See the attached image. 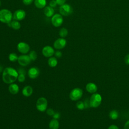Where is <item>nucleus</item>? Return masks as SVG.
I'll return each instance as SVG.
<instances>
[{
    "mask_svg": "<svg viewBox=\"0 0 129 129\" xmlns=\"http://www.w3.org/2000/svg\"><path fill=\"white\" fill-rule=\"evenodd\" d=\"M18 76V73L17 71L13 68L7 67L3 71L2 79L4 83L12 84L16 81Z\"/></svg>",
    "mask_w": 129,
    "mask_h": 129,
    "instance_id": "obj_1",
    "label": "nucleus"
},
{
    "mask_svg": "<svg viewBox=\"0 0 129 129\" xmlns=\"http://www.w3.org/2000/svg\"><path fill=\"white\" fill-rule=\"evenodd\" d=\"M13 19V14L12 12L6 9L0 10V21L4 23H8L11 22Z\"/></svg>",
    "mask_w": 129,
    "mask_h": 129,
    "instance_id": "obj_2",
    "label": "nucleus"
},
{
    "mask_svg": "<svg viewBox=\"0 0 129 129\" xmlns=\"http://www.w3.org/2000/svg\"><path fill=\"white\" fill-rule=\"evenodd\" d=\"M102 97L98 93H93L89 100L90 106L91 107L97 108L101 103Z\"/></svg>",
    "mask_w": 129,
    "mask_h": 129,
    "instance_id": "obj_3",
    "label": "nucleus"
},
{
    "mask_svg": "<svg viewBox=\"0 0 129 129\" xmlns=\"http://www.w3.org/2000/svg\"><path fill=\"white\" fill-rule=\"evenodd\" d=\"M82 95L83 90L79 88H75L70 92L69 97L73 101H77L82 97Z\"/></svg>",
    "mask_w": 129,
    "mask_h": 129,
    "instance_id": "obj_4",
    "label": "nucleus"
},
{
    "mask_svg": "<svg viewBox=\"0 0 129 129\" xmlns=\"http://www.w3.org/2000/svg\"><path fill=\"white\" fill-rule=\"evenodd\" d=\"M36 106L37 109L41 112H44L46 110L47 107V101L44 97H40L36 101Z\"/></svg>",
    "mask_w": 129,
    "mask_h": 129,
    "instance_id": "obj_5",
    "label": "nucleus"
},
{
    "mask_svg": "<svg viewBox=\"0 0 129 129\" xmlns=\"http://www.w3.org/2000/svg\"><path fill=\"white\" fill-rule=\"evenodd\" d=\"M59 11L62 16H68L73 13V9L71 5L64 4L60 7Z\"/></svg>",
    "mask_w": 129,
    "mask_h": 129,
    "instance_id": "obj_6",
    "label": "nucleus"
},
{
    "mask_svg": "<svg viewBox=\"0 0 129 129\" xmlns=\"http://www.w3.org/2000/svg\"><path fill=\"white\" fill-rule=\"evenodd\" d=\"M63 20L61 14H55L52 16L51 23L52 25L55 27L60 26L63 23Z\"/></svg>",
    "mask_w": 129,
    "mask_h": 129,
    "instance_id": "obj_7",
    "label": "nucleus"
},
{
    "mask_svg": "<svg viewBox=\"0 0 129 129\" xmlns=\"http://www.w3.org/2000/svg\"><path fill=\"white\" fill-rule=\"evenodd\" d=\"M26 17V12L23 10L19 9L16 10L13 15V20L17 21H21Z\"/></svg>",
    "mask_w": 129,
    "mask_h": 129,
    "instance_id": "obj_8",
    "label": "nucleus"
},
{
    "mask_svg": "<svg viewBox=\"0 0 129 129\" xmlns=\"http://www.w3.org/2000/svg\"><path fill=\"white\" fill-rule=\"evenodd\" d=\"M67 44V41L64 38H59L57 39L53 43L54 48L56 49H61L63 48Z\"/></svg>",
    "mask_w": 129,
    "mask_h": 129,
    "instance_id": "obj_9",
    "label": "nucleus"
},
{
    "mask_svg": "<svg viewBox=\"0 0 129 129\" xmlns=\"http://www.w3.org/2000/svg\"><path fill=\"white\" fill-rule=\"evenodd\" d=\"M17 49L22 54H26L30 50L29 45L24 42H20L17 45Z\"/></svg>",
    "mask_w": 129,
    "mask_h": 129,
    "instance_id": "obj_10",
    "label": "nucleus"
},
{
    "mask_svg": "<svg viewBox=\"0 0 129 129\" xmlns=\"http://www.w3.org/2000/svg\"><path fill=\"white\" fill-rule=\"evenodd\" d=\"M31 59L28 55H21L18 57V63L22 66H27L31 62Z\"/></svg>",
    "mask_w": 129,
    "mask_h": 129,
    "instance_id": "obj_11",
    "label": "nucleus"
},
{
    "mask_svg": "<svg viewBox=\"0 0 129 129\" xmlns=\"http://www.w3.org/2000/svg\"><path fill=\"white\" fill-rule=\"evenodd\" d=\"M42 53L45 57H50L54 54V50L51 46L47 45L43 48Z\"/></svg>",
    "mask_w": 129,
    "mask_h": 129,
    "instance_id": "obj_12",
    "label": "nucleus"
},
{
    "mask_svg": "<svg viewBox=\"0 0 129 129\" xmlns=\"http://www.w3.org/2000/svg\"><path fill=\"white\" fill-rule=\"evenodd\" d=\"M39 70L37 67H32L28 71V75L30 79L36 78L39 75Z\"/></svg>",
    "mask_w": 129,
    "mask_h": 129,
    "instance_id": "obj_13",
    "label": "nucleus"
},
{
    "mask_svg": "<svg viewBox=\"0 0 129 129\" xmlns=\"http://www.w3.org/2000/svg\"><path fill=\"white\" fill-rule=\"evenodd\" d=\"M86 89L90 93H95L97 90V85L93 83H88L86 86Z\"/></svg>",
    "mask_w": 129,
    "mask_h": 129,
    "instance_id": "obj_14",
    "label": "nucleus"
},
{
    "mask_svg": "<svg viewBox=\"0 0 129 129\" xmlns=\"http://www.w3.org/2000/svg\"><path fill=\"white\" fill-rule=\"evenodd\" d=\"M22 92L24 96L29 97L32 95L33 93V89L30 86H26L23 88Z\"/></svg>",
    "mask_w": 129,
    "mask_h": 129,
    "instance_id": "obj_15",
    "label": "nucleus"
},
{
    "mask_svg": "<svg viewBox=\"0 0 129 129\" xmlns=\"http://www.w3.org/2000/svg\"><path fill=\"white\" fill-rule=\"evenodd\" d=\"M54 10L53 8L49 6H46L44 9V14L47 17H51L54 15Z\"/></svg>",
    "mask_w": 129,
    "mask_h": 129,
    "instance_id": "obj_16",
    "label": "nucleus"
},
{
    "mask_svg": "<svg viewBox=\"0 0 129 129\" xmlns=\"http://www.w3.org/2000/svg\"><path fill=\"white\" fill-rule=\"evenodd\" d=\"M9 91L12 94H17L19 91L18 85L16 84H11L9 86Z\"/></svg>",
    "mask_w": 129,
    "mask_h": 129,
    "instance_id": "obj_17",
    "label": "nucleus"
},
{
    "mask_svg": "<svg viewBox=\"0 0 129 129\" xmlns=\"http://www.w3.org/2000/svg\"><path fill=\"white\" fill-rule=\"evenodd\" d=\"M59 122L56 119H52L50 120L49 123V129H58L59 128Z\"/></svg>",
    "mask_w": 129,
    "mask_h": 129,
    "instance_id": "obj_18",
    "label": "nucleus"
},
{
    "mask_svg": "<svg viewBox=\"0 0 129 129\" xmlns=\"http://www.w3.org/2000/svg\"><path fill=\"white\" fill-rule=\"evenodd\" d=\"M34 5L35 7L38 9H42L45 8L46 5V0H34Z\"/></svg>",
    "mask_w": 129,
    "mask_h": 129,
    "instance_id": "obj_19",
    "label": "nucleus"
},
{
    "mask_svg": "<svg viewBox=\"0 0 129 129\" xmlns=\"http://www.w3.org/2000/svg\"><path fill=\"white\" fill-rule=\"evenodd\" d=\"M48 64L49 67L53 68L57 64V60L55 57H50L48 60Z\"/></svg>",
    "mask_w": 129,
    "mask_h": 129,
    "instance_id": "obj_20",
    "label": "nucleus"
},
{
    "mask_svg": "<svg viewBox=\"0 0 129 129\" xmlns=\"http://www.w3.org/2000/svg\"><path fill=\"white\" fill-rule=\"evenodd\" d=\"M11 27L14 30H19L21 28V24L18 21L13 20L11 22Z\"/></svg>",
    "mask_w": 129,
    "mask_h": 129,
    "instance_id": "obj_21",
    "label": "nucleus"
},
{
    "mask_svg": "<svg viewBox=\"0 0 129 129\" xmlns=\"http://www.w3.org/2000/svg\"><path fill=\"white\" fill-rule=\"evenodd\" d=\"M109 116L111 119H116L118 117V112L116 110H112L109 112Z\"/></svg>",
    "mask_w": 129,
    "mask_h": 129,
    "instance_id": "obj_22",
    "label": "nucleus"
},
{
    "mask_svg": "<svg viewBox=\"0 0 129 129\" xmlns=\"http://www.w3.org/2000/svg\"><path fill=\"white\" fill-rule=\"evenodd\" d=\"M68 34V30L65 28H62L60 29L59 32V35L61 38L66 37Z\"/></svg>",
    "mask_w": 129,
    "mask_h": 129,
    "instance_id": "obj_23",
    "label": "nucleus"
},
{
    "mask_svg": "<svg viewBox=\"0 0 129 129\" xmlns=\"http://www.w3.org/2000/svg\"><path fill=\"white\" fill-rule=\"evenodd\" d=\"M9 59L11 61H16L17 60H18V56L17 55V54L15 53H11L9 54Z\"/></svg>",
    "mask_w": 129,
    "mask_h": 129,
    "instance_id": "obj_24",
    "label": "nucleus"
},
{
    "mask_svg": "<svg viewBox=\"0 0 129 129\" xmlns=\"http://www.w3.org/2000/svg\"><path fill=\"white\" fill-rule=\"evenodd\" d=\"M29 56L31 60H33V61L35 60L37 58V53H36V51H35L34 50L31 51L29 54Z\"/></svg>",
    "mask_w": 129,
    "mask_h": 129,
    "instance_id": "obj_25",
    "label": "nucleus"
},
{
    "mask_svg": "<svg viewBox=\"0 0 129 129\" xmlns=\"http://www.w3.org/2000/svg\"><path fill=\"white\" fill-rule=\"evenodd\" d=\"M76 107L79 110H83L85 108L84 103L82 101H79L77 102L76 103Z\"/></svg>",
    "mask_w": 129,
    "mask_h": 129,
    "instance_id": "obj_26",
    "label": "nucleus"
},
{
    "mask_svg": "<svg viewBox=\"0 0 129 129\" xmlns=\"http://www.w3.org/2000/svg\"><path fill=\"white\" fill-rule=\"evenodd\" d=\"M18 80L20 82H23L25 80V75L24 74H19L17 78Z\"/></svg>",
    "mask_w": 129,
    "mask_h": 129,
    "instance_id": "obj_27",
    "label": "nucleus"
},
{
    "mask_svg": "<svg viewBox=\"0 0 129 129\" xmlns=\"http://www.w3.org/2000/svg\"><path fill=\"white\" fill-rule=\"evenodd\" d=\"M46 113L49 116H53L55 112H54V111L53 110V109H52L51 108H49V109H47Z\"/></svg>",
    "mask_w": 129,
    "mask_h": 129,
    "instance_id": "obj_28",
    "label": "nucleus"
},
{
    "mask_svg": "<svg viewBox=\"0 0 129 129\" xmlns=\"http://www.w3.org/2000/svg\"><path fill=\"white\" fill-rule=\"evenodd\" d=\"M57 3L56 2V0H51L50 2H49V6L53 8V7H56V6L57 5Z\"/></svg>",
    "mask_w": 129,
    "mask_h": 129,
    "instance_id": "obj_29",
    "label": "nucleus"
},
{
    "mask_svg": "<svg viewBox=\"0 0 129 129\" xmlns=\"http://www.w3.org/2000/svg\"><path fill=\"white\" fill-rule=\"evenodd\" d=\"M23 3L25 5H30L32 4V3L33 2L34 0H22Z\"/></svg>",
    "mask_w": 129,
    "mask_h": 129,
    "instance_id": "obj_30",
    "label": "nucleus"
},
{
    "mask_svg": "<svg viewBox=\"0 0 129 129\" xmlns=\"http://www.w3.org/2000/svg\"><path fill=\"white\" fill-rule=\"evenodd\" d=\"M56 2L58 5L61 6L65 4L66 0H56Z\"/></svg>",
    "mask_w": 129,
    "mask_h": 129,
    "instance_id": "obj_31",
    "label": "nucleus"
},
{
    "mask_svg": "<svg viewBox=\"0 0 129 129\" xmlns=\"http://www.w3.org/2000/svg\"><path fill=\"white\" fill-rule=\"evenodd\" d=\"M84 106H85V108H87L89 107H90V102H89V100L88 99H86L84 101Z\"/></svg>",
    "mask_w": 129,
    "mask_h": 129,
    "instance_id": "obj_32",
    "label": "nucleus"
},
{
    "mask_svg": "<svg viewBox=\"0 0 129 129\" xmlns=\"http://www.w3.org/2000/svg\"><path fill=\"white\" fill-rule=\"evenodd\" d=\"M55 56L57 57V58H60L62 56V53L61 52V51H56L55 53H54Z\"/></svg>",
    "mask_w": 129,
    "mask_h": 129,
    "instance_id": "obj_33",
    "label": "nucleus"
},
{
    "mask_svg": "<svg viewBox=\"0 0 129 129\" xmlns=\"http://www.w3.org/2000/svg\"><path fill=\"white\" fill-rule=\"evenodd\" d=\"M18 73L19 74H24L25 75V74H26L25 70L24 69H22V68L19 69V70H18Z\"/></svg>",
    "mask_w": 129,
    "mask_h": 129,
    "instance_id": "obj_34",
    "label": "nucleus"
},
{
    "mask_svg": "<svg viewBox=\"0 0 129 129\" xmlns=\"http://www.w3.org/2000/svg\"><path fill=\"white\" fill-rule=\"evenodd\" d=\"M60 113H58V112H55L54 114H53V115L52 116L53 118H54V119H58L60 117Z\"/></svg>",
    "mask_w": 129,
    "mask_h": 129,
    "instance_id": "obj_35",
    "label": "nucleus"
},
{
    "mask_svg": "<svg viewBox=\"0 0 129 129\" xmlns=\"http://www.w3.org/2000/svg\"><path fill=\"white\" fill-rule=\"evenodd\" d=\"M124 62L126 64H129V54H127L124 57Z\"/></svg>",
    "mask_w": 129,
    "mask_h": 129,
    "instance_id": "obj_36",
    "label": "nucleus"
},
{
    "mask_svg": "<svg viewBox=\"0 0 129 129\" xmlns=\"http://www.w3.org/2000/svg\"><path fill=\"white\" fill-rule=\"evenodd\" d=\"M108 129H119V128L117 125L114 124H112L108 127Z\"/></svg>",
    "mask_w": 129,
    "mask_h": 129,
    "instance_id": "obj_37",
    "label": "nucleus"
},
{
    "mask_svg": "<svg viewBox=\"0 0 129 129\" xmlns=\"http://www.w3.org/2000/svg\"><path fill=\"white\" fill-rule=\"evenodd\" d=\"M124 129H129V120L125 123L124 125Z\"/></svg>",
    "mask_w": 129,
    "mask_h": 129,
    "instance_id": "obj_38",
    "label": "nucleus"
},
{
    "mask_svg": "<svg viewBox=\"0 0 129 129\" xmlns=\"http://www.w3.org/2000/svg\"><path fill=\"white\" fill-rule=\"evenodd\" d=\"M3 71V67L0 65V73Z\"/></svg>",
    "mask_w": 129,
    "mask_h": 129,
    "instance_id": "obj_39",
    "label": "nucleus"
},
{
    "mask_svg": "<svg viewBox=\"0 0 129 129\" xmlns=\"http://www.w3.org/2000/svg\"><path fill=\"white\" fill-rule=\"evenodd\" d=\"M1 5H2V3H1V1H0V6H1Z\"/></svg>",
    "mask_w": 129,
    "mask_h": 129,
    "instance_id": "obj_40",
    "label": "nucleus"
},
{
    "mask_svg": "<svg viewBox=\"0 0 129 129\" xmlns=\"http://www.w3.org/2000/svg\"><path fill=\"white\" fill-rule=\"evenodd\" d=\"M128 113H129V110H128Z\"/></svg>",
    "mask_w": 129,
    "mask_h": 129,
    "instance_id": "obj_41",
    "label": "nucleus"
}]
</instances>
